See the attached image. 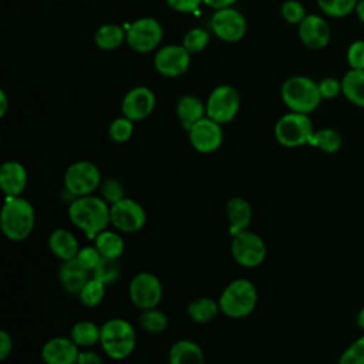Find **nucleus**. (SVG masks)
Segmentation results:
<instances>
[{
	"mask_svg": "<svg viewBox=\"0 0 364 364\" xmlns=\"http://www.w3.org/2000/svg\"><path fill=\"white\" fill-rule=\"evenodd\" d=\"M109 208L100 195L80 196L68 203V219L88 239H94L111 225Z\"/></svg>",
	"mask_w": 364,
	"mask_h": 364,
	"instance_id": "f257e3e1",
	"label": "nucleus"
},
{
	"mask_svg": "<svg viewBox=\"0 0 364 364\" xmlns=\"http://www.w3.org/2000/svg\"><path fill=\"white\" fill-rule=\"evenodd\" d=\"M0 228L9 240H26L36 228V209L33 203L24 196H4Z\"/></svg>",
	"mask_w": 364,
	"mask_h": 364,
	"instance_id": "f03ea898",
	"label": "nucleus"
},
{
	"mask_svg": "<svg viewBox=\"0 0 364 364\" xmlns=\"http://www.w3.org/2000/svg\"><path fill=\"white\" fill-rule=\"evenodd\" d=\"M220 313L229 318L240 320L253 313L257 304V289L246 277L230 280L218 297Z\"/></svg>",
	"mask_w": 364,
	"mask_h": 364,
	"instance_id": "7ed1b4c3",
	"label": "nucleus"
},
{
	"mask_svg": "<svg viewBox=\"0 0 364 364\" xmlns=\"http://www.w3.org/2000/svg\"><path fill=\"white\" fill-rule=\"evenodd\" d=\"M100 346L111 360L121 361L128 358L136 347L135 327L121 317L108 318L101 324Z\"/></svg>",
	"mask_w": 364,
	"mask_h": 364,
	"instance_id": "20e7f679",
	"label": "nucleus"
},
{
	"mask_svg": "<svg viewBox=\"0 0 364 364\" xmlns=\"http://www.w3.org/2000/svg\"><path fill=\"white\" fill-rule=\"evenodd\" d=\"M280 97L289 111L311 114L321 102L318 84L307 75H293L284 80Z\"/></svg>",
	"mask_w": 364,
	"mask_h": 364,
	"instance_id": "39448f33",
	"label": "nucleus"
},
{
	"mask_svg": "<svg viewBox=\"0 0 364 364\" xmlns=\"http://www.w3.org/2000/svg\"><path fill=\"white\" fill-rule=\"evenodd\" d=\"M314 125L309 114L289 111L274 124V138L284 148L309 145L314 134Z\"/></svg>",
	"mask_w": 364,
	"mask_h": 364,
	"instance_id": "423d86ee",
	"label": "nucleus"
},
{
	"mask_svg": "<svg viewBox=\"0 0 364 364\" xmlns=\"http://www.w3.org/2000/svg\"><path fill=\"white\" fill-rule=\"evenodd\" d=\"M102 176L100 168L87 159H80L70 164L63 176L64 191L71 198L92 195L98 191Z\"/></svg>",
	"mask_w": 364,
	"mask_h": 364,
	"instance_id": "0eeeda50",
	"label": "nucleus"
},
{
	"mask_svg": "<svg viewBox=\"0 0 364 364\" xmlns=\"http://www.w3.org/2000/svg\"><path fill=\"white\" fill-rule=\"evenodd\" d=\"M230 255L242 267H257L266 259V243L260 235L247 229L230 236Z\"/></svg>",
	"mask_w": 364,
	"mask_h": 364,
	"instance_id": "6e6552de",
	"label": "nucleus"
},
{
	"mask_svg": "<svg viewBox=\"0 0 364 364\" xmlns=\"http://www.w3.org/2000/svg\"><path fill=\"white\" fill-rule=\"evenodd\" d=\"M164 296V287L159 277L152 272H138L128 284V297L138 310L158 307Z\"/></svg>",
	"mask_w": 364,
	"mask_h": 364,
	"instance_id": "1a4fd4ad",
	"label": "nucleus"
},
{
	"mask_svg": "<svg viewBox=\"0 0 364 364\" xmlns=\"http://www.w3.org/2000/svg\"><path fill=\"white\" fill-rule=\"evenodd\" d=\"M205 105H206V117L219 122L220 125L228 124L232 119H235V117L239 112V108H240L239 91L229 84L218 85L208 95Z\"/></svg>",
	"mask_w": 364,
	"mask_h": 364,
	"instance_id": "9d476101",
	"label": "nucleus"
},
{
	"mask_svg": "<svg viewBox=\"0 0 364 364\" xmlns=\"http://www.w3.org/2000/svg\"><path fill=\"white\" fill-rule=\"evenodd\" d=\"M164 37L161 23L154 17H139L127 27V46L136 53H149L159 47Z\"/></svg>",
	"mask_w": 364,
	"mask_h": 364,
	"instance_id": "9b49d317",
	"label": "nucleus"
},
{
	"mask_svg": "<svg viewBox=\"0 0 364 364\" xmlns=\"http://www.w3.org/2000/svg\"><path fill=\"white\" fill-rule=\"evenodd\" d=\"M111 225L121 233H136L146 223L144 206L132 198L125 196L109 208Z\"/></svg>",
	"mask_w": 364,
	"mask_h": 364,
	"instance_id": "f8f14e48",
	"label": "nucleus"
},
{
	"mask_svg": "<svg viewBox=\"0 0 364 364\" xmlns=\"http://www.w3.org/2000/svg\"><path fill=\"white\" fill-rule=\"evenodd\" d=\"M210 28L213 34L226 43H236L242 40L247 31V23L245 16L233 9L215 10L210 17Z\"/></svg>",
	"mask_w": 364,
	"mask_h": 364,
	"instance_id": "ddd939ff",
	"label": "nucleus"
},
{
	"mask_svg": "<svg viewBox=\"0 0 364 364\" xmlns=\"http://www.w3.org/2000/svg\"><path fill=\"white\" fill-rule=\"evenodd\" d=\"M191 146L200 154H212L218 151L223 142L222 125L209 117H203L188 129Z\"/></svg>",
	"mask_w": 364,
	"mask_h": 364,
	"instance_id": "4468645a",
	"label": "nucleus"
},
{
	"mask_svg": "<svg viewBox=\"0 0 364 364\" xmlns=\"http://www.w3.org/2000/svg\"><path fill=\"white\" fill-rule=\"evenodd\" d=\"M191 65V53L182 44H166L156 50L155 70L164 77H179Z\"/></svg>",
	"mask_w": 364,
	"mask_h": 364,
	"instance_id": "2eb2a0df",
	"label": "nucleus"
},
{
	"mask_svg": "<svg viewBox=\"0 0 364 364\" xmlns=\"http://www.w3.org/2000/svg\"><path fill=\"white\" fill-rule=\"evenodd\" d=\"M155 94L149 87L138 85L127 91L121 101V112L134 122L148 118L155 108Z\"/></svg>",
	"mask_w": 364,
	"mask_h": 364,
	"instance_id": "dca6fc26",
	"label": "nucleus"
},
{
	"mask_svg": "<svg viewBox=\"0 0 364 364\" xmlns=\"http://www.w3.org/2000/svg\"><path fill=\"white\" fill-rule=\"evenodd\" d=\"M299 38L310 50H321L331 40V28L327 20L320 14H307L297 26Z\"/></svg>",
	"mask_w": 364,
	"mask_h": 364,
	"instance_id": "f3484780",
	"label": "nucleus"
},
{
	"mask_svg": "<svg viewBox=\"0 0 364 364\" xmlns=\"http://www.w3.org/2000/svg\"><path fill=\"white\" fill-rule=\"evenodd\" d=\"M80 350L70 336H55L41 346L40 357L44 364H75Z\"/></svg>",
	"mask_w": 364,
	"mask_h": 364,
	"instance_id": "a211bd4d",
	"label": "nucleus"
},
{
	"mask_svg": "<svg viewBox=\"0 0 364 364\" xmlns=\"http://www.w3.org/2000/svg\"><path fill=\"white\" fill-rule=\"evenodd\" d=\"M28 181L26 166L14 159L4 161L0 166V188L4 196H23Z\"/></svg>",
	"mask_w": 364,
	"mask_h": 364,
	"instance_id": "6ab92c4d",
	"label": "nucleus"
},
{
	"mask_svg": "<svg viewBox=\"0 0 364 364\" xmlns=\"http://www.w3.org/2000/svg\"><path fill=\"white\" fill-rule=\"evenodd\" d=\"M226 219L228 233L230 236L247 230L253 219V209L250 202L243 196H232L226 202Z\"/></svg>",
	"mask_w": 364,
	"mask_h": 364,
	"instance_id": "aec40b11",
	"label": "nucleus"
},
{
	"mask_svg": "<svg viewBox=\"0 0 364 364\" xmlns=\"http://www.w3.org/2000/svg\"><path fill=\"white\" fill-rule=\"evenodd\" d=\"M48 249L60 262H67L77 257L81 246L77 236L71 230L57 228L48 236Z\"/></svg>",
	"mask_w": 364,
	"mask_h": 364,
	"instance_id": "412c9836",
	"label": "nucleus"
},
{
	"mask_svg": "<svg viewBox=\"0 0 364 364\" xmlns=\"http://www.w3.org/2000/svg\"><path fill=\"white\" fill-rule=\"evenodd\" d=\"M91 273L84 269L75 259L61 262L58 267V280L61 287L71 296H78L82 286L88 282Z\"/></svg>",
	"mask_w": 364,
	"mask_h": 364,
	"instance_id": "4be33fe9",
	"label": "nucleus"
},
{
	"mask_svg": "<svg viewBox=\"0 0 364 364\" xmlns=\"http://www.w3.org/2000/svg\"><path fill=\"white\" fill-rule=\"evenodd\" d=\"M169 364H205L202 347L189 338L176 340L168 351Z\"/></svg>",
	"mask_w": 364,
	"mask_h": 364,
	"instance_id": "5701e85b",
	"label": "nucleus"
},
{
	"mask_svg": "<svg viewBox=\"0 0 364 364\" xmlns=\"http://www.w3.org/2000/svg\"><path fill=\"white\" fill-rule=\"evenodd\" d=\"M176 117L188 131L195 122L206 117V105L196 95H183L176 102Z\"/></svg>",
	"mask_w": 364,
	"mask_h": 364,
	"instance_id": "b1692460",
	"label": "nucleus"
},
{
	"mask_svg": "<svg viewBox=\"0 0 364 364\" xmlns=\"http://www.w3.org/2000/svg\"><path fill=\"white\" fill-rule=\"evenodd\" d=\"M341 95L354 107L364 108V70H351L341 77Z\"/></svg>",
	"mask_w": 364,
	"mask_h": 364,
	"instance_id": "393cba45",
	"label": "nucleus"
},
{
	"mask_svg": "<svg viewBox=\"0 0 364 364\" xmlns=\"http://www.w3.org/2000/svg\"><path fill=\"white\" fill-rule=\"evenodd\" d=\"M92 242L101 256L107 259H119L125 252V240L122 233L115 229H104L92 239Z\"/></svg>",
	"mask_w": 364,
	"mask_h": 364,
	"instance_id": "a878e982",
	"label": "nucleus"
},
{
	"mask_svg": "<svg viewBox=\"0 0 364 364\" xmlns=\"http://www.w3.org/2000/svg\"><path fill=\"white\" fill-rule=\"evenodd\" d=\"M220 313L219 303L218 300L206 296L196 297L189 301L186 307V314L188 317L199 324H205L212 321L218 314Z\"/></svg>",
	"mask_w": 364,
	"mask_h": 364,
	"instance_id": "bb28decb",
	"label": "nucleus"
},
{
	"mask_svg": "<svg viewBox=\"0 0 364 364\" xmlns=\"http://www.w3.org/2000/svg\"><path fill=\"white\" fill-rule=\"evenodd\" d=\"M125 38H127V30H124V27L114 23L100 26L94 34L95 46L104 51H111L121 47Z\"/></svg>",
	"mask_w": 364,
	"mask_h": 364,
	"instance_id": "cd10ccee",
	"label": "nucleus"
},
{
	"mask_svg": "<svg viewBox=\"0 0 364 364\" xmlns=\"http://www.w3.org/2000/svg\"><path fill=\"white\" fill-rule=\"evenodd\" d=\"M101 326L91 320H80L73 324L70 330V338L80 348H91L95 344H100Z\"/></svg>",
	"mask_w": 364,
	"mask_h": 364,
	"instance_id": "c85d7f7f",
	"label": "nucleus"
},
{
	"mask_svg": "<svg viewBox=\"0 0 364 364\" xmlns=\"http://www.w3.org/2000/svg\"><path fill=\"white\" fill-rule=\"evenodd\" d=\"M138 326L145 333L161 334V333H164L168 328L169 318L158 307H152V309H146V310H139Z\"/></svg>",
	"mask_w": 364,
	"mask_h": 364,
	"instance_id": "c756f323",
	"label": "nucleus"
},
{
	"mask_svg": "<svg viewBox=\"0 0 364 364\" xmlns=\"http://www.w3.org/2000/svg\"><path fill=\"white\" fill-rule=\"evenodd\" d=\"M309 145L320 149L321 152L334 154L343 146V136L334 128H320L314 131Z\"/></svg>",
	"mask_w": 364,
	"mask_h": 364,
	"instance_id": "7c9ffc66",
	"label": "nucleus"
},
{
	"mask_svg": "<svg viewBox=\"0 0 364 364\" xmlns=\"http://www.w3.org/2000/svg\"><path fill=\"white\" fill-rule=\"evenodd\" d=\"M105 284L100 280L94 279L92 276L88 279V282L82 286V289L78 293V300L84 307L94 309L100 306L105 297Z\"/></svg>",
	"mask_w": 364,
	"mask_h": 364,
	"instance_id": "2f4dec72",
	"label": "nucleus"
},
{
	"mask_svg": "<svg viewBox=\"0 0 364 364\" xmlns=\"http://www.w3.org/2000/svg\"><path fill=\"white\" fill-rule=\"evenodd\" d=\"M91 276L105 286H109L112 283H117L121 276V267L118 259H107L102 257L97 267L92 270Z\"/></svg>",
	"mask_w": 364,
	"mask_h": 364,
	"instance_id": "473e14b6",
	"label": "nucleus"
},
{
	"mask_svg": "<svg viewBox=\"0 0 364 364\" xmlns=\"http://www.w3.org/2000/svg\"><path fill=\"white\" fill-rule=\"evenodd\" d=\"M358 0H317L318 9L328 17L343 18L355 11Z\"/></svg>",
	"mask_w": 364,
	"mask_h": 364,
	"instance_id": "72a5a7b5",
	"label": "nucleus"
},
{
	"mask_svg": "<svg viewBox=\"0 0 364 364\" xmlns=\"http://www.w3.org/2000/svg\"><path fill=\"white\" fill-rule=\"evenodd\" d=\"M134 134V121L127 117L115 118L108 127V136L115 144H124L129 141Z\"/></svg>",
	"mask_w": 364,
	"mask_h": 364,
	"instance_id": "f704fd0d",
	"label": "nucleus"
},
{
	"mask_svg": "<svg viewBox=\"0 0 364 364\" xmlns=\"http://www.w3.org/2000/svg\"><path fill=\"white\" fill-rule=\"evenodd\" d=\"M100 196L111 206L117 202H119L121 199H124L125 195V186L122 185L121 181H118L117 178H105L101 181V185L98 188Z\"/></svg>",
	"mask_w": 364,
	"mask_h": 364,
	"instance_id": "c9c22d12",
	"label": "nucleus"
},
{
	"mask_svg": "<svg viewBox=\"0 0 364 364\" xmlns=\"http://www.w3.org/2000/svg\"><path fill=\"white\" fill-rule=\"evenodd\" d=\"M209 43V33L202 27H193L186 31L182 38V46L191 53L196 54L206 48Z\"/></svg>",
	"mask_w": 364,
	"mask_h": 364,
	"instance_id": "e433bc0d",
	"label": "nucleus"
},
{
	"mask_svg": "<svg viewBox=\"0 0 364 364\" xmlns=\"http://www.w3.org/2000/svg\"><path fill=\"white\" fill-rule=\"evenodd\" d=\"M338 364H364V334L341 353Z\"/></svg>",
	"mask_w": 364,
	"mask_h": 364,
	"instance_id": "4c0bfd02",
	"label": "nucleus"
},
{
	"mask_svg": "<svg viewBox=\"0 0 364 364\" xmlns=\"http://www.w3.org/2000/svg\"><path fill=\"white\" fill-rule=\"evenodd\" d=\"M280 13L289 24H296V26H299L303 21V18L307 16L303 3H300L299 0H286L282 4Z\"/></svg>",
	"mask_w": 364,
	"mask_h": 364,
	"instance_id": "58836bf2",
	"label": "nucleus"
},
{
	"mask_svg": "<svg viewBox=\"0 0 364 364\" xmlns=\"http://www.w3.org/2000/svg\"><path fill=\"white\" fill-rule=\"evenodd\" d=\"M346 61L351 70H364V40L358 38L348 44Z\"/></svg>",
	"mask_w": 364,
	"mask_h": 364,
	"instance_id": "ea45409f",
	"label": "nucleus"
},
{
	"mask_svg": "<svg viewBox=\"0 0 364 364\" xmlns=\"http://www.w3.org/2000/svg\"><path fill=\"white\" fill-rule=\"evenodd\" d=\"M102 259L101 253L98 252V249L94 245H88V246H81L75 260L84 267L87 269L90 273H92V270L97 267V264L100 263V260Z\"/></svg>",
	"mask_w": 364,
	"mask_h": 364,
	"instance_id": "a19ab883",
	"label": "nucleus"
},
{
	"mask_svg": "<svg viewBox=\"0 0 364 364\" xmlns=\"http://www.w3.org/2000/svg\"><path fill=\"white\" fill-rule=\"evenodd\" d=\"M318 84V91L323 100H333L338 95H341V78H336V77H324L320 81H317Z\"/></svg>",
	"mask_w": 364,
	"mask_h": 364,
	"instance_id": "79ce46f5",
	"label": "nucleus"
},
{
	"mask_svg": "<svg viewBox=\"0 0 364 364\" xmlns=\"http://www.w3.org/2000/svg\"><path fill=\"white\" fill-rule=\"evenodd\" d=\"M165 3L178 13H193L199 9L203 0H165Z\"/></svg>",
	"mask_w": 364,
	"mask_h": 364,
	"instance_id": "37998d69",
	"label": "nucleus"
},
{
	"mask_svg": "<svg viewBox=\"0 0 364 364\" xmlns=\"http://www.w3.org/2000/svg\"><path fill=\"white\" fill-rule=\"evenodd\" d=\"M75 364H104L102 355L91 348H81Z\"/></svg>",
	"mask_w": 364,
	"mask_h": 364,
	"instance_id": "c03bdc74",
	"label": "nucleus"
},
{
	"mask_svg": "<svg viewBox=\"0 0 364 364\" xmlns=\"http://www.w3.org/2000/svg\"><path fill=\"white\" fill-rule=\"evenodd\" d=\"M13 351V337L9 331L0 330V360H6Z\"/></svg>",
	"mask_w": 364,
	"mask_h": 364,
	"instance_id": "a18cd8bd",
	"label": "nucleus"
},
{
	"mask_svg": "<svg viewBox=\"0 0 364 364\" xmlns=\"http://www.w3.org/2000/svg\"><path fill=\"white\" fill-rule=\"evenodd\" d=\"M237 0H203V4H206L208 7L213 9V10H219V9H226V7H232Z\"/></svg>",
	"mask_w": 364,
	"mask_h": 364,
	"instance_id": "49530a36",
	"label": "nucleus"
},
{
	"mask_svg": "<svg viewBox=\"0 0 364 364\" xmlns=\"http://www.w3.org/2000/svg\"><path fill=\"white\" fill-rule=\"evenodd\" d=\"M7 107H9V102H7V95H6L4 90H0V117H4V115H6Z\"/></svg>",
	"mask_w": 364,
	"mask_h": 364,
	"instance_id": "de8ad7c7",
	"label": "nucleus"
},
{
	"mask_svg": "<svg viewBox=\"0 0 364 364\" xmlns=\"http://www.w3.org/2000/svg\"><path fill=\"white\" fill-rule=\"evenodd\" d=\"M354 13H355L357 18L360 20V23L364 26V0L357 3V7H355V11H354Z\"/></svg>",
	"mask_w": 364,
	"mask_h": 364,
	"instance_id": "09e8293b",
	"label": "nucleus"
},
{
	"mask_svg": "<svg viewBox=\"0 0 364 364\" xmlns=\"http://www.w3.org/2000/svg\"><path fill=\"white\" fill-rule=\"evenodd\" d=\"M355 323H357V326H358L361 330H364V307H361V309L358 310L357 317H355Z\"/></svg>",
	"mask_w": 364,
	"mask_h": 364,
	"instance_id": "8fccbe9b",
	"label": "nucleus"
},
{
	"mask_svg": "<svg viewBox=\"0 0 364 364\" xmlns=\"http://www.w3.org/2000/svg\"><path fill=\"white\" fill-rule=\"evenodd\" d=\"M358 1H363V0H358Z\"/></svg>",
	"mask_w": 364,
	"mask_h": 364,
	"instance_id": "3c124183",
	"label": "nucleus"
},
{
	"mask_svg": "<svg viewBox=\"0 0 364 364\" xmlns=\"http://www.w3.org/2000/svg\"><path fill=\"white\" fill-rule=\"evenodd\" d=\"M166 364H169V363H166Z\"/></svg>",
	"mask_w": 364,
	"mask_h": 364,
	"instance_id": "603ef678",
	"label": "nucleus"
}]
</instances>
